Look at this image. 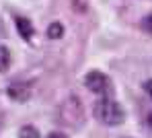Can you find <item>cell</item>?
Segmentation results:
<instances>
[{"instance_id": "2", "label": "cell", "mask_w": 152, "mask_h": 138, "mask_svg": "<svg viewBox=\"0 0 152 138\" xmlns=\"http://www.w3.org/2000/svg\"><path fill=\"white\" fill-rule=\"evenodd\" d=\"M84 84H86V89H91L93 93H97V95H109L111 93V81H109V76L107 74H103L99 70H93V72H88L86 76H84Z\"/></svg>"}, {"instance_id": "7", "label": "cell", "mask_w": 152, "mask_h": 138, "mask_svg": "<svg viewBox=\"0 0 152 138\" xmlns=\"http://www.w3.org/2000/svg\"><path fill=\"white\" fill-rule=\"evenodd\" d=\"M19 138H39V132H37L33 126H25V128H21Z\"/></svg>"}, {"instance_id": "9", "label": "cell", "mask_w": 152, "mask_h": 138, "mask_svg": "<svg viewBox=\"0 0 152 138\" xmlns=\"http://www.w3.org/2000/svg\"><path fill=\"white\" fill-rule=\"evenodd\" d=\"M144 91H146V95H148V97L152 99V79H150V81H146V83H144Z\"/></svg>"}, {"instance_id": "5", "label": "cell", "mask_w": 152, "mask_h": 138, "mask_svg": "<svg viewBox=\"0 0 152 138\" xmlns=\"http://www.w3.org/2000/svg\"><path fill=\"white\" fill-rule=\"evenodd\" d=\"M64 35V27L60 21H53L50 27H48V39H62Z\"/></svg>"}, {"instance_id": "6", "label": "cell", "mask_w": 152, "mask_h": 138, "mask_svg": "<svg viewBox=\"0 0 152 138\" xmlns=\"http://www.w3.org/2000/svg\"><path fill=\"white\" fill-rule=\"evenodd\" d=\"M10 52H8V48H4V46H0V72H4V70H8V66H10Z\"/></svg>"}, {"instance_id": "4", "label": "cell", "mask_w": 152, "mask_h": 138, "mask_svg": "<svg viewBox=\"0 0 152 138\" xmlns=\"http://www.w3.org/2000/svg\"><path fill=\"white\" fill-rule=\"evenodd\" d=\"M17 29H19V33H21V37L23 39H31L33 37V33H35V27H33V23L25 19V17H17Z\"/></svg>"}, {"instance_id": "11", "label": "cell", "mask_w": 152, "mask_h": 138, "mask_svg": "<svg viewBox=\"0 0 152 138\" xmlns=\"http://www.w3.org/2000/svg\"><path fill=\"white\" fill-rule=\"evenodd\" d=\"M148 126H150V128H152V113H150V115H148Z\"/></svg>"}, {"instance_id": "8", "label": "cell", "mask_w": 152, "mask_h": 138, "mask_svg": "<svg viewBox=\"0 0 152 138\" xmlns=\"http://www.w3.org/2000/svg\"><path fill=\"white\" fill-rule=\"evenodd\" d=\"M142 27L146 29V31H150V33H152V15H150V17H146V19L142 21Z\"/></svg>"}, {"instance_id": "10", "label": "cell", "mask_w": 152, "mask_h": 138, "mask_svg": "<svg viewBox=\"0 0 152 138\" xmlns=\"http://www.w3.org/2000/svg\"><path fill=\"white\" fill-rule=\"evenodd\" d=\"M45 138H68V136H66L64 132H50Z\"/></svg>"}, {"instance_id": "1", "label": "cell", "mask_w": 152, "mask_h": 138, "mask_svg": "<svg viewBox=\"0 0 152 138\" xmlns=\"http://www.w3.org/2000/svg\"><path fill=\"white\" fill-rule=\"evenodd\" d=\"M93 115H95L101 124H105V126H119V124H124V120H126L124 107H121L115 99H111V97L99 99V101L93 105Z\"/></svg>"}, {"instance_id": "3", "label": "cell", "mask_w": 152, "mask_h": 138, "mask_svg": "<svg viewBox=\"0 0 152 138\" xmlns=\"http://www.w3.org/2000/svg\"><path fill=\"white\" fill-rule=\"evenodd\" d=\"M8 97L15 101H27L31 97V83H12L8 87Z\"/></svg>"}]
</instances>
